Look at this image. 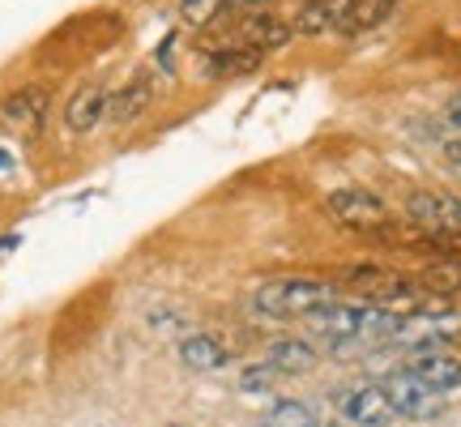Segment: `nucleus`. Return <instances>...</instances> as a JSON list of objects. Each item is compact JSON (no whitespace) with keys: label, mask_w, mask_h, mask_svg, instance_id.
Returning a JSON list of instances; mask_svg holds the SVG:
<instances>
[{"label":"nucleus","mask_w":461,"mask_h":427,"mask_svg":"<svg viewBox=\"0 0 461 427\" xmlns=\"http://www.w3.org/2000/svg\"><path fill=\"white\" fill-rule=\"evenodd\" d=\"M338 299V286L325 278H274L252 295V308L269 321H295Z\"/></svg>","instance_id":"1"},{"label":"nucleus","mask_w":461,"mask_h":427,"mask_svg":"<svg viewBox=\"0 0 461 427\" xmlns=\"http://www.w3.org/2000/svg\"><path fill=\"white\" fill-rule=\"evenodd\" d=\"M411 223L428 240L448 248H461V197H445V193H411L406 201Z\"/></svg>","instance_id":"2"},{"label":"nucleus","mask_w":461,"mask_h":427,"mask_svg":"<svg viewBox=\"0 0 461 427\" xmlns=\"http://www.w3.org/2000/svg\"><path fill=\"white\" fill-rule=\"evenodd\" d=\"M333 223H342L350 231H389L393 227V210L384 205V197H376L372 188H333L325 197Z\"/></svg>","instance_id":"3"},{"label":"nucleus","mask_w":461,"mask_h":427,"mask_svg":"<svg viewBox=\"0 0 461 427\" xmlns=\"http://www.w3.org/2000/svg\"><path fill=\"white\" fill-rule=\"evenodd\" d=\"M380 389L389 397L393 414H402V419H436V414H440V394L428 389L419 377H411L406 368L384 372V377H380Z\"/></svg>","instance_id":"4"},{"label":"nucleus","mask_w":461,"mask_h":427,"mask_svg":"<svg viewBox=\"0 0 461 427\" xmlns=\"http://www.w3.org/2000/svg\"><path fill=\"white\" fill-rule=\"evenodd\" d=\"M338 414L355 427H384L393 419V406L380 389V380H359V385H346L338 394Z\"/></svg>","instance_id":"5"},{"label":"nucleus","mask_w":461,"mask_h":427,"mask_svg":"<svg viewBox=\"0 0 461 427\" xmlns=\"http://www.w3.org/2000/svg\"><path fill=\"white\" fill-rule=\"evenodd\" d=\"M406 372L419 377L428 389H436V394H453V389H461V359L457 355H448V350H419V355L406 363Z\"/></svg>","instance_id":"6"},{"label":"nucleus","mask_w":461,"mask_h":427,"mask_svg":"<svg viewBox=\"0 0 461 427\" xmlns=\"http://www.w3.org/2000/svg\"><path fill=\"white\" fill-rule=\"evenodd\" d=\"M0 115H5L9 129H22V132L43 129V120H48V90H43V86H26V90L5 95Z\"/></svg>","instance_id":"7"},{"label":"nucleus","mask_w":461,"mask_h":427,"mask_svg":"<svg viewBox=\"0 0 461 427\" xmlns=\"http://www.w3.org/2000/svg\"><path fill=\"white\" fill-rule=\"evenodd\" d=\"M350 9H355V0H308L303 9L295 14V34H308V39H316V34H333V31H346V17H350Z\"/></svg>","instance_id":"8"},{"label":"nucleus","mask_w":461,"mask_h":427,"mask_svg":"<svg viewBox=\"0 0 461 427\" xmlns=\"http://www.w3.org/2000/svg\"><path fill=\"white\" fill-rule=\"evenodd\" d=\"M107 112H112V95H107L103 86H82L65 107V124L73 132H90L107 120Z\"/></svg>","instance_id":"9"},{"label":"nucleus","mask_w":461,"mask_h":427,"mask_svg":"<svg viewBox=\"0 0 461 427\" xmlns=\"http://www.w3.org/2000/svg\"><path fill=\"white\" fill-rule=\"evenodd\" d=\"M240 39H244L248 48H257V51H278V48H286V43L295 39V26L261 9V14H248V17H244V26H240Z\"/></svg>","instance_id":"10"},{"label":"nucleus","mask_w":461,"mask_h":427,"mask_svg":"<svg viewBox=\"0 0 461 427\" xmlns=\"http://www.w3.org/2000/svg\"><path fill=\"white\" fill-rule=\"evenodd\" d=\"M261 60H265V51L248 48V43H240V48H218V51H210L205 73L218 77V82H230V77H248V73H257Z\"/></svg>","instance_id":"11"},{"label":"nucleus","mask_w":461,"mask_h":427,"mask_svg":"<svg viewBox=\"0 0 461 427\" xmlns=\"http://www.w3.org/2000/svg\"><path fill=\"white\" fill-rule=\"evenodd\" d=\"M230 350L218 342L214 333H188L180 342V363L184 368H193V372H218V368H227Z\"/></svg>","instance_id":"12"},{"label":"nucleus","mask_w":461,"mask_h":427,"mask_svg":"<svg viewBox=\"0 0 461 427\" xmlns=\"http://www.w3.org/2000/svg\"><path fill=\"white\" fill-rule=\"evenodd\" d=\"M265 359L274 363L282 377H303V372L316 368V350H312V342H303V338H278V342H269Z\"/></svg>","instance_id":"13"},{"label":"nucleus","mask_w":461,"mask_h":427,"mask_svg":"<svg viewBox=\"0 0 461 427\" xmlns=\"http://www.w3.org/2000/svg\"><path fill=\"white\" fill-rule=\"evenodd\" d=\"M149 99H154V86H149V77H137V82H129L124 90H115L112 95V120L115 124H132L137 115L149 107Z\"/></svg>","instance_id":"14"},{"label":"nucleus","mask_w":461,"mask_h":427,"mask_svg":"<svg viewBox=\"0 0 461 427\" xmlns=\"http://www.w3.org/2000/svg\"><path fill=\"white\" fill-rule=\"evenodd\" d=\"M419 286H428L445 299H461V257H445V261H431L419 274Z\"/></svg>","instance_id":"15"},{"label":"nucleus","mask_w":461,"mask_h":427,"mask_svg":"<svg viewBox=\"0 0 461 427\" xmlns=\"http://www.w3.org/2000/svg\"><path fill=\"white\" fill-rule=\"evenodd\" d=\"M402 0H355V9L346 17V31L342 34H363V31H376L380 22H389L393 9Z\"/></svg>","instance_id":"16"},{"label":"nucleus","mask_w":461,"mask_h":427,"mask_svg":"<svg viewBox=\"0 0 461 427\" xmlns=\"http://www.w3.org/2000/svg\"><path fill=\"white\" fill-rule=\"evenodd\" d=\"M265 423H274V427H312V411H308L303 402H295V397H278Z\"/></svg>","instance_id":"17"},{"label":"nucleus","mask_w":461,"mask_h":427,"mask_svg":"<svg viewBox=\"0 0 461 427\" xmlns=\"http://www.w3.org/2000/svg\"><path fill=\"white\" fill-rule=\"evenodd\" d=\"M282 380V372L274 368L269 359H261V363H252V368H244V377H240V389L244 394H265V389H274Z\"/></svg>","instance_id":"18"},{"label":"nucleus","mask_w":461,"mask_h":427,"mask_svg":"<svg viewBox=\"0 0 461 427\" xmlns=\"http://www.w3.org/2000/svg\"><path fill=\"white\" fill-rule=\"evenodd\" d=\"M227 9V0H180V17H184V26H210L218 14Z\"/></svg>","instance_id":"19"},{"label":"nucleus","mask_w":461,"mask_h":427,"mask_svg":"<svg viewBox=\"0 0 461 427\" xmlns=\"http://www.w3.org/2000/svg\"><path fill=\"white\" fill-rule=\"evenodd\" d=\"M448 120H453V124H457V129H461V95H457V99H453V103H448Z\"/></svg>","instance_id":"20"},{"label":"nucleus","mask_w":461,"mask_h":427,"mask_svg":"<svg viewBox=\"0 0 461 427\" xmlns=\"http://www.w3.org/2000/svg\"><path fill=\"white\" fill-rule=\"evenodd\" d=\"M261 427H274V423H261Z\"/></svg>","instance_id":"21"},{"label":"nucleus","mask_w":461,"mask_h":427,"mask_svg":"<svg viewBox=\"0 0 461 427\" xmlns=\"http://www.w3.org/2000/svg\"><path fill=\"white\" fill-rule=\"evenodd\" d=\"M171 427H180V423H171Z\"/></svg>","instance_id":"22"},{"label":"nucleus","mask_w":461,"mask_h":427,"mask_svg":"<svg viewBox=\"0 0 461 427\" xmlns=\"http://www.w3.org/2000/svg\"><path fill=\"white\" fill-rule=\"evenodd\" d=\"M350 427H355V423H350Z\"/></svg>","instance_id":"23"}]
</instances>
